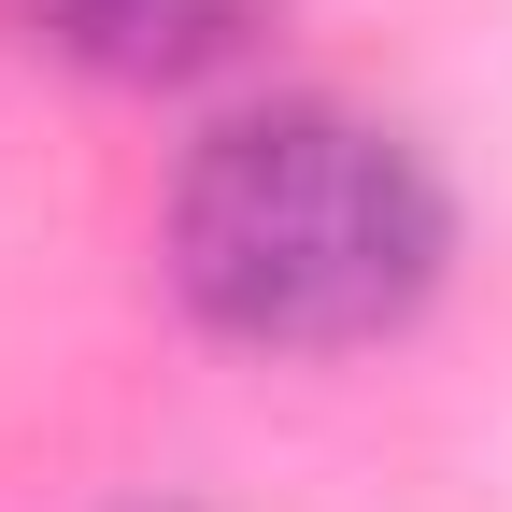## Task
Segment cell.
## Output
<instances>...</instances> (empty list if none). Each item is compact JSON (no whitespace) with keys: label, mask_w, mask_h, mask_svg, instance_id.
I'll list each match as a JSON object with an SVG mask.
<instances>
[{"label":"cell","mask_w":512,"mask_h":512,"mask_svg":"<svg viewBox=\"0 0 512 512\" xmlns=\"http://www.w3.org/2000/svg\"><path fill=\"white\" fill-rule=\"evenodd\" d=\"M157 271L242 356H356L399 342L456 271V185L370 100L285 86L185 143L157 200Z\"/></svg>","instance_id":"1"},{"label":"cell","mask_w":512,"mask_h":512,"mask_svg":"<svg viewBox=\"0 0 512 512\" xmlns=\"http://www.w3.org/2000/svg\"><path fill=\"white\" fill-rule=\"evenodd\" d=\"M285 0H0V29L100 86H214L271 43Z\"/></svg>","instance_id":"2"}]
</instances>
